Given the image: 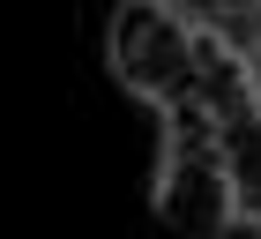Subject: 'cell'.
Listing matches in <instances>:
<instances>
[{"instance_id": "2", "label": "cell", "mask_w": 261, "mask_h": 239, "mask_svg": "<svg viewBox=\"0 0 261 239\" xmlns=\"http://www.w3.org/2000/svg\"><path fill=\"white\" fill-rule=\"evenodd\" d=\"M194 53H201V30L172 0H120L105 22V60H112L120 90H135L157 112L194 90Z\"/></svg>"}, {"instance_id": "3", "label": "cell", "mask_w": 261, "mask_h": 239, "mask_svg": "<svg viewBox=\"0 0 261 239\" xmlns=\"http://www.w3.org/2000/svg\"><path fill=\"white\" fill-rule=\"evenodd\" d=\"M172 8H179L194 30H224V38H239L246 22L261 15V0H172Z\"/></svg>"}, {"instance_id": "1", "label": "cell", "mask_w": 261, "mask_h": 239, "mask_svg": "<svg viewBox=\"0 0 261 239\" xmlns=\"http://www.w3.org/2000/svg\"><path fill=\"white\" fill-rule=\"evenodd\" d=\"M157 119H164V150H157V179H149L157 224H172L179 239H224L231 232V172H224L209 112L194 98H179Z\"/></svg>"}]
</instances>
